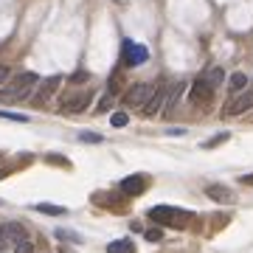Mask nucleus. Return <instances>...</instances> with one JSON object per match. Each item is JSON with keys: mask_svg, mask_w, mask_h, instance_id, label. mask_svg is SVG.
<instances>
[{"mask_svg": "<svg viewBox=\"0 0 253 253\" xmlns=\"http://www.w3.org/2000/svg\"><path fill=\"white\" fill-rule=\"evenodd\" d=\"M107 253H135V245L132 239H116L107 245Z\"/></svg>", "mask_w": 253, "mask_h": 253, "instance_id": "obj_15", "label": "nucleus"}, {"mask_svg": "<svg viewBox=\"0 0 253 253\" xmlns=\"http://www.w3.org/2000/svg\"><path fill=\"white\" fill-rule=\"evenodd\" d=\"M166 101H169V90H163V87H158V93H155L152 99L144 104V116L146 118H152V116H158L163 107H166Z\"/></svg>", "mask_w": 253, "mask_h": 253, "instance_id": "obj_9", "label": "nucleus"}, {"mask_svg": "<svg viewBox=\"0 0 253 253\" xmlns=\"http://www.w3.org/2000/svg\"><path fill=\"white\" fill-rule=\"evenodd\" d=\"M0 239L6 245H17L26 239V228L20 225V222H3V228H0Z\"/></svg>", "mask_w": 253, "mask_h": 253, "instance_id": "obj_7", "label": "nucleus"}, {"mask_svg": "<svg viewBox=\"0 0 253 253\" xmlns=\"http://www.w3.org/2000/svg\"><path fill=\"white\" fill-rule=\"evenodd\" d=\"M0 206H3V200H0Z\"/></svg>", "mask_w": 253, "mask_h": 253, "instance_id": "obj_30", "label": "nucleus"}, {"mask_svg": "<svg viewBox=\"0 0 253 253\" xmlns=\"http://www.w3.org/2000/svg\"><path fill=\"white\" fill-rule=\"evenodd\" d=\"M206 194L211 200H217V203H234V191L225 189V186H208Z\"/></svg>", "mask_w": 253, "mask_h": 253, "instance_id": "obj_14", "label": "nucleus"}, {"mask_svg": "<svg viewBox=\"0 0 253 253\" xmlns=\"http://www.w3.org/2000/svg\"><path fill=\"white\" fill-rule=\"evenodd\" d=\"M228 87H231V93H242L245 87H248V76H245V73H231Z\"/></svg>", "mask_w": 253, "mask_h": 253, "instance_id": "obj_17", "label": "nucleus"}, {"mask_svg": "<svg viewBox=\"0 0 253 253\" xmlns=\"http://www.w3.org/2000/svg\"><path fill=\"white\" fill-rule=\"evenodd\" d=\"M34 211H40V214H51V217H65V214H68V208H62V206H51V203H37Z\"/></svg>", "mask_w": 253, "mask_h": 253, "instance_id": "obj_16", "label": "nucleus"}, {"mask_svg": "<svg viewBox=\"0 0 253 253\" xmlns=\"http://www.w3.org/2000/svg\"><path fill=\"white\" fill-rule=\"evenodd\" d=\"M37 82H40V76H37V73H31V71L17 73L9 84H3V87H0V104H14V101L28 99V96H31V90L37 87Z\"/></svg>", "mask_w": 253, "mask_h": 253, "instance_id": "obj_1", "label": "nucleus"}, {"mask_svg": "<svg viewBox=\"0 0 253 253\" xmlns=\"http://www.w3.org/2000/svg\"><path fill=\"white\" fill-rule=\"evenodd\" d=\"M242 183H248V186H253V174H248V177H242Z\"/></svg>", "mask_w": 253, "mask_h": 253, "instance_id": "obj_29", "label": "nucleus"}, {"mask_svg": "<svg viewBox=\"0 0 253 253\" xmlns=\"http://www.w3.org/2000/svg\"><path fill=\"white\" fill-rule=\"evenodd\" d=\"M121 87H124V76H121V71H116L113 73V79H110V84H107V93L110 96H116V93H121Z\"/></svg>", "mask_w": 253, "mask_h": 253, "instance_id": "obj_18", "label": "nucleus"}, {"mask_svg": "<svg viewBox=\"0 0 253 253\" xmlns=\"http://www.w3.org/2000/svg\"><path fill=\"white\" fill-rule=\"evenodd\" d=\"M6 79H9V68H6V65H0V84H3Z\"/></svg>", "mask_w": 253, "mask_h": 253, "instance_id": "obj_27", "label": "nucleus"}, {"mask_svg": "<svg viewBox=\"0 0 253 253\" xmlns=\"http://www.w3.org/2000/svg\"><path fill=\"white\" fill-rule=\"evenodd\" d=\"M79 141H90V144H99V141H101V135H96V132H82V135H79Z\"/></svg>", "mask_w": 253, "mask_h": 253, "instance_id": "obj_25", "label": "nucleus"}, {"mask_svg": "<svg viewBox=\"0 0 253 253\" xmlns=\"http://www.w3.org/2000/svg\"><path fill=\"white\" fill-rule=\"evenodd\" d=\"M149 219L158 222V225L183 228L189 219H194V214L191 211H183V208H174V206H155V208H149Z\"/></svg>", "mask_w": 253, "mask_h": 253, "instance_id": "obj_2", "label": "nucleus"}, {"mask_svg": "<svg viewBox=\"0 0 253 253\" xmlns=\"http://www.w3.org/2000/svg\"><path fill=\"white\" fill-rule=\"evenodd\" d=\"M0 118H9V121H28L26 116H17V113H0Z\"/></svg>", "mask_w": 253, "mask_h": 253, "instance_id": "obj_26", "label": "nucleus"}, {"mask_svg": "<svg viewBox=\"0 0 253 253\" xmlns=\"http://www.w3.org/2000/svg\"><path fill=\"white\" fill-rule=\"evenodd\" d=\"M251 107H253V90H242V93H236V99L228 101L225 116H242Z\"/></svg>", "mask_w": 253, "mask_h": 253, "instance_id": "obj_5", "label": "nucleus"}, {"mask_svg": "<svg viewBox=\"0 0 253 253\" xmlns=\"http://www.w3.org/2000/svg\"><path fill=\"white\" fill-rule=\"evenodd\" d=\"M110 121H113V126H126L129 124V116H126V113H116Z\"/></svg>", "mask_w": 253, "mask_h": 253, "instance_id": "obj_22", "label": "nucleus"}, {"mask_svg": "<svg viewBox=\"0 0 253 253\" xmlns=\"http://www.w3.org/2000/svg\"><path fill=\"white\" fill-rule=\"evenodd\" d=\"M200 76H203V79H206L208 84L214 87V90H217L219 84L225 82V71H222V68H217V65H211V68H206V71L200 73Z\"/></svg>", "mask_w": 253, "mask_h": 253, "instance_id": "obj_13", "label": "nucleus"}, {"mask_svg": "<svg viewBox=\"0 0 253 253\" xmlns=\"http://www.w3.org/2000/svg\"><path fill=\"white\" fill-rule=\"evenodd\" d=\"M228 138H231V135H228V132H219V135H214V138H211V141H206V144H203V146H206V149H214V146L225 144Z\"/></svg>", "mask_w": 253, "mask_h": 253, "instance_id": "obj_20", "label": "nucleus"}, {"mask_svg": "<svg viewBox=\"0 0 253 253\" xmlns=\"http://www.w3.org/2000/svg\"><path fill=\"white\" fill-rule=\"evenodd\" d=\"M183 90H186V82H177L169 87V101H166V110H163V116H172V110L177 107V101H180Z\"/></svg>", "mask_w": 253, "mask_h": 253, "instance_id": "obj_12", "label": "nucleus"}, {"mask_svg": "<svg viewBox=\"0 0 253 253\" xmlns=\"http://www.w3.org/2000/svg\"><path fill=\"white\" fill-rule=\"evenodd\" d=\"M146 45L141 42H132V40H126L124 42V62L126 65H144L146 62Z\"/></svg>", "mask_w": 253, "mask_h": 253, "instance_id": "obj_6", "label": "nucleus"}, {"mask_svg": "<svg viewBox=\"0 0 253 253\" xmlns=\"http://www.w3.org/2000/svg\"><path fill=\"white\" fill-rule=\"evenodd\" d=\"M14 253H34V245L28 242V239H23V242L14 245Z\"/></svg>", "mask_w": 253, "mask_h": 253, "instance_id": "obj_23", "label": "nucleus"}, {"mask_svg": "<svg viewBox=\"0 0 253 253\" xmlns=\"http://www.w3.org/2000/svg\"><path fill=\"white\" fill-rule=\"evenodd\" d=\"M110 107H113V96H110V93H107V96H104V99L99 101V107H96V110H99V113H107Z\"/></svg>", "mask_w": 253, "mask_h": 253, "instance_id": "obj_24", "label": "nucleus"}, {"mask_svg": "<svg viewBox=\"0 0 253 253\" xmlns=\"http://www.w3.org/2000/svg\"><path fill=\"white\" fill-rule=\"evenodd\" d=\"M82 79H87V73L79 71V73H73V82H82Z\"/></svg>", "mask_w": 253, "mask_h": 253, "instance_id": "obj_28", "label": "nucleus"}, {"mask_svg": "<svg viewBox=\"0 0 253 253\" xmlns=\"http://www.w3.org/2000/svg\"><path fill=\"white\" fill-rule=\"evenodd\" d=\"M155 93H158V84H152V82H141V84H135V87L124 96V104H126V107L144 110V104L152 99Z\"/></svg>", "mask_w": 253, "mask_h": 253, "instance_id": "obj_4", "label": "nucleus"}, {"mask_svg": "<svg viewBox=\"0 0 253 253\" xmlns=\"http://www.w3.org/2000/svg\"><path fill=\"white\" fill-rule=\"evenodd\" d=\"M90 104H93V90H76L59 104V113H65V116H79V113H84Z\"/></svg>", "mask_w": 253, "mask_h": 253, "instance_id": "obj_3", "label": "nucleus"}, {"mask_svg": "<svg viewBox=\"0 0 253 253\" xmlns=\"http://www.w3.org/2000/svg\"><path fill=\"white\" fill-rule=\"evenodd\" d=\"M146 186H149V180H146V174H129V177H124L121 180V191L124 194H141V191H146Z\"/></svg>", "mask_w": 253, "mask_h": 253, "instance_id": "obj_8", "label": "nucleus"}, {"mask_svg": "<svg viewBox=\"0 0 253 253\" xmlns=\"http://www.w3.org/2000/svg\"><path fill=\"white\" fill-rule=\"evenodd\" d=\"M59 84H62V76H48V79L42 82V87L37 90L34 101H37V104H42L45 99H51V96H54V90L59 87Z\"/></svg>", "mask_w": 253, "mask_h": 253, "instance_id": "obj_11", "label": "nucleus"}, {"mask_svg": "<svg viewBox=\"0 0 253 253\" xmlns=\"http://www.w3.org/2000/svg\"><path fill=\"white\" fill-rule=\"evenodd\" d=\"M56 239H68V242H82L79 234H73V231H65V228H56Z\"/></svg>", "mask_w": 253, "mask_h": 253, "instance_id": "obj_19", "label": "nucleus"}, {"mask_svg": "<svg viewBox=\"0 0 253 253\" xmlns=\"http://www.w3.org/2000/svg\"><path fill=\"white\" fill-rule=\"evenodd\" d=\"M211 96H214V87H211L203 76H197V82H194V90H191V101H194V104H208V101H211Z\"/></svg>", "mask_w": 253, "mask_h": 253, "instance_id": "obj_10", "label": "nucleus"}, {"mask_svg": "<svg viewBox=\"0 0 253 253\" xmlns=\"http://www.w3.org/2000/svg\"><path fill=\"white\" fill-rule=\"evenodd\" d=\"M144 236H146V242H161V239H163V231H161V228H149Z\"/></svg>", "mask_w": 253, "mask_h": 253, "instance_id": "obj_21", "label": "nucleus"}]
</instances>
